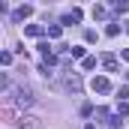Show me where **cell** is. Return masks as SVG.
Listing matches in <instances>:
<instances>
[{
    "label": "cell",
    "instance_id": "obj_1",
    "mask_svg": "<svg viewBox=\"0 0 129 129\" xmlns=\"http://www.w3.org/2000/svg\"><path fill=\"white\" fill-rule=\"evenodd\" d=\"M96 123H99L102 129H120L123 120H120V117H114L108 108H96Z\"/></svg>",
    "mask_w": 129,
    "mask_h": 129
},
{
    "label": "cell",
    "instance_id": "obj_2",
    "mask_svg": "<svg viewBox=\"0 0 129 129\" xmlns=\"http://www.w3.org/2000/svg\"><path fill=\"white\" fill-rule=\"evenodd\" d=\"M12 102H15L18 108H27V105H33V96H30V90H27V87H21V90H15Z\"/></svg>",
    "mask_w": 129,
    "mask_h": 129
},
{
    "label": "cell",
    "instance_id": "obj_3",
    "mask_svg": "<svg viewBox=\"0 0 129 129\" xmlns=\"http://www.w3.org/2000/svg\"><path fill=\"white\" fill-rule=\"evenodd\" d=\"M18 129H42V120L33 114H21L18 117Z\"/></svg>",
    "mask_w": 129,
    "mask_h": 129
},
{
    "label": "cell",
    "instance_id": "obj_4",
    "mask_svg": "<svg viewBox=\"0 0 129 129\" xmlns=\"http://www.w3.org/2000/svg\"><path fill=\"white\" fill-rule=\"evenodd\" d=\"M66 90L81 93V75H78V72H69V69H66Z\"/></svg>",
    "mask_w": 129,
    "mask_h": 129
},
{
    "label": "cell",
    "instance_id": "obj_5",
    "mask_svg": "<svg viewBox=\"0 0 129 129\" xmlns=\"http://www.w3.org/2000/svg\"><path fill=\"white\" fill-rule=\"evenodd\" d=\"M90 87H93V93H108V90H111V81H108L105 75H96V78L90 81Z\"/></svg>",
    "mask_w": 129,
    "mask_h": 129
},
{
    "label": "cell",
    "instance_id": "obj_6",
    "mask_svg": "<svg viewBox=\"0 0 129 129\" xmlns=\"http://www.w3.org/2000/svg\"><path fill=\"white\" fill-rule=\"evenodd\" d=\"M30 15H33V6H30V3H24V6H18V9L12 12V21L18 24V21H24V18H30Z\"/></svg>",
    "mask_w": 129,
    "mask_h": 129
},
{
    "label": "cell",
    "instance_id": "obj_7",
    "mask_svg": "<svg viewBox=\"0 0 129 129\" xmlns=\"http://www.w3.org/2000/svg\"><path fill=\"white\" fill-rule=\"evenodd\" d=\"M78 21H81V9H78V6H75L72 12H66L63 18H60V24H63V27H69V24H78Z\"/></svg>",
    "mask_w": 129,
    "mask_h": 129
},
{
    "label": "cell",
    "instance_id": "obj_8",
    "mask_svg": "<svg viewBox=\"0 0 129 129\" xmlns=\"http://www.w3.org/2000/svg\"><path fill=\"white\" fill-rule=\"evenodd\" d=\"M24 33H27V36H33V39H39L42 33H48V30H45L42 24H27V27H24Z\"/></svg>",
    "mask_w": 129,
    "mask_h": 129
},
{
    "label": "cell",
    "instance_id": "obj_9",
    "mask_svg": "<svg viewBox=\"0 0 129 129\" xmlns=\"http://www.w3.org/2000/svg\"><path fill=\"white\" fill-rule=\"evenodd\" d=\"M102 66H105L108 72H117V57H114V54H102Z\"/></svg>",
    "mask_w": 129,
    "mask_h": 129
},
{
    "label": "cell",
    "instance_id": "obj_10",
    "mask_svg": "<svg viewBox=\"0 0 129 129\" xmlns=\"http://www.w3.org/2000/svg\"><path fill=\"white\" fill-rule=\"evenodd\" d=\"M45 30H48V39H60L63 36V24H48Z\"/></svg>",
    "mask_w": 129,
    "mask_h": 129
},
{
    "label": "cell",
    "instance_id": "obj_11",
    "mask_svg": "<svg viewBox=\"0 0 129 129\" xmlns=\"http://www.w3.org/2000/svg\"><path fill=\"white\" fill-rule=\"evenodd\" d=\"M69 57H72V60H84L87 54H84V48H81V45H69Z\"/></svg>",
    "mask_w": 129,
    "mask_h": 129
},
{
    "label": "cell",
    "instance_id": "obj_12",
    "mask_svg": "<svg viewBox=\"0 0 129 129\" xmlns=\"http://www.w3.org/2000/svg\"><path fill=\"white\" fill-rule=\"evenodd\" d=\"M114 12H117V15H126V12H129V3H126V0H117V3H114Z\"/></svg>",
    "mask_w": 129,
    "mask_h": 129
},
{
    "label": "cell",
    "instance_id": "obj_13",
    "mask_svg": "<svg viewBox=\"0 0 129 129\" xmlns=\"http://www.w3.org/2000/svg\"><path fill=\"white\" fill-rule=\"evenodd\" d=\"M117 117H129V102H117Z\"/></svg>",
    "mask_w": 129,
    "mask_h": 129
},
{
    "label": "cell",
    "instance_id": "obj_14",
    "mask_svg": "<svg viewBox=\"0 0 129 129\" xmlns=\"http://www.w3.org/2000/svg\"><path fill=\"white\" fill-rule=\"evenodd\" d=\"M81 66H84V69H96V57H90V54H87V57L81 60Z\"/></svg>",
    "mask_w": 129,
    "mask_h": 129
},
{
    "label": "cell",
    "instance_id": "obj_15",
    "mask_svg": "<svg viewBox=\"0 0 129 129\" xmlns=\"http://www.w3.org/2000/svg\"><path fill=\"white\" fill-rule=\"evenodd\" d=\"M105 15H108L105 6H93V18H105Z\"/></svg>",
    "mask_w": 129,
    "mask_h": 129
},
{
    "label": "cell",
    "instance_id": "obj_16",
    "mask_svg": "<svg viewBox=\"0 0 129 129\" xmlns=\"http://www.w3.org/2000/svg\"><path fill=\"white\" fill-rule=\"evenodd\" d=\"M117 33H120V24H108L105 27V36H117Z\"/></svg>",
    "mask_w": 129,
    "mask_h": 129
},
{
    "label": "cell",
    "instance_id": "obj_17",
    "mask_svg": "<svg viewBox=\"0 0 129 129\" xmlns=\"http://www.w3.org/2000/svg\"><path fill=\"white\" fill-rule=\"evenodd\" d=\"M0 63L9 66V63H12V54H9V51H3V54H0Z\"/></svg>",
    "mask_w": 129,
    "mask_h": 129
},
{
    "label": "cell",
    "instance_id": "obj_18",
    "mask_svg": "<svg viewBox=\"0 0 129 129\" xmlns=\"http://www.w3.org/2000/svg\"><path fill=\"white\" fill-rule=\"evenodd\" d=\"M81 114H84V117H90V114H93V105H87V102H84V105H81Z\"/></svg>",
    "mask_w": 129,
    "mask_h": 129
},
{
    "label": "cell",
    "instance_id": "obj_19",
    "mask_svg": "<svg viewBox=\"0 0 129 129\" xmlns=\"http://www.w3.org/2000/svg\"><path fill=\"white\" fill-rule=\"evenodd\" d=\"M84 39L87 42H96V30H84Z\"/></svg>",
    "mask_w": 129,
    "mask_h": 129
},
{
    "label": "cell",
    "instance_id": "obj_20",
    "mask_svg": "<svg viewBox=\"0 0 129 129\" xmlns=\"http://www.w3.org/2000/svg\"><path fill=\"white\" fill-rule=\"evenodd\" d=\"M117 96H120V102H126V96H129V87H120V90H117Z\"/></svg>",
    "mask_w": 129,
    "mask_h": 129
},
{
    "label": "cell",
    "instance_id": "obj_21",
    "mask_svg": "<svg viewBox=\"0 0 129 129\" xmlns=\"http://www.w3.org/2000/svg\"><path fill=\"white\" fill-rule=\"evenodd\" d=\"M120 57H123V60L129 63V48H123V51H120Z\"/></svg>",
    "mask_w": 129,
    "mask_h": 129
},
{
    "label": "cell",
    "instance_id": "obj_22",
    "mask_svg": "<svg viewBox=\"0 0 129 129\" xmlns=\"http://www.w3.org/2000/svg\"><path fill=\"white\" fill-rule=\"evenodd\" d=\"M84 129H96V126H93V123H87V126H84Z\"/></svg>",
    "mask_w": 129,
    "mask_h": 129
},
{
    "label": "cell",
    "instance_id": "obj_23",
    "mask_svg": "<svg viewBox=\"0 0 129 129\" xmlns=\"http://www.w3.org/2000/svg\"><path fill=\"white\" fill-rule=\"evenodd\" d=\"M126 30H129V27H126Z\"/></svg>",
    "mask_w": 129,
    "mask_h": 129
}]
</instances>
